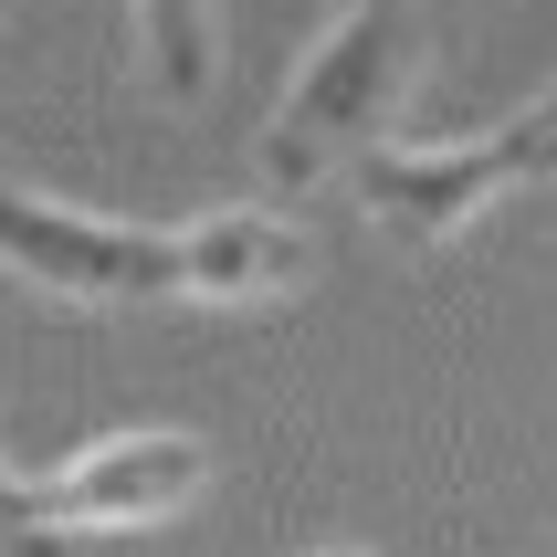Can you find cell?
<instances>
[{
    "instance_id": "7a4b0ae2",
    "label": "cell",
    "mask_w": 557,
    "mask_h": 557,
    "mask_svg": "<svg viewBox=\"0 0 557 557\" xmlns=\"http://www.w3.org/2000/svg\"><path fill=\"white\" fill-rule=\"evenodd\" d=\"M200 484H211V442H189V432H106V442H85L74 463L32 473V484H22V516H32V536L63 557L74 536L169 527Z\"/></svg>"
},
{
    "instance_id": "6da1fadb",
    "label": "cell",
    "mask_w": 557,
    "mask_h": 557,
    "mask_svg": "<svg viewBox=\"0 0 557 557\" xmlns=\"http://www.w3.org/2000/svg\"><path fill=\"white\" fill-rule=\"evenodd\" d=\"M421 53H432L421 0H347V22L295 63L284 106L263 116V148H252L263 180L315 189V180H337V169H358L369 148H389V116L421 85Z\"/></svg>"
},
{
    "instance_id": "52a82bcc",
    "label": "cell",
    "mask_w": 557,
    "mask_h": 557,
    "mask_svg": "<svg viewBox=\"0 0 557 557\" xmlns=\"http://www.w3.org/2000/svg\"><path fill=\"white\" fill-rule=\"evenodd\" d=\"M306 557H369V547H306Z\"/></svg>"
},
{
    "instance_id": "3957f363",
    "label": "cell",
    "mask_w": 557,
    "mask_h": 557,
    "mask_svg": "<svg viewBox=\"0 0 557 557\" xmlns=\"http://www.w3.org/2000/svg\"><path fill=\"white\" fill-rule=\"evenodd\" d=\"M0 263L32 274L42 295H63V306H158L169 295V232L63 211V200L11 189V180H0Z\"/></svg>"
},
{
    "instance_id": "5b68a950",
    "label": "cell",
    "mask_w": 557,
    "mask_h": 557,
    "mask_svg": "<svg viewBox=\"0 0 557 557\" xmlns=\"http://www.w3.org/2000/svg\"><path fill=\"white\" fill-rule=\"evenodd\" d=\"M137 11V53H148V85L169 106L211 85V0H126Z\"/></svg>"
},
{
    "instance_id": "277c9868",
    "label": "cell",
    "mask_w": 557,
    "mask_h": 557,
    "mask_svg": "<svg viewBox=\"0 0 557 557\" xmlns=\"http://www.w3.org/2000/svg\"><path fill=\"white\" fill-rule=\"evenodd\" d=\"M306 263H315L306 221H295V211H263V200H232V211L169 232V295H180V306H211V315H243V306L295 295Z\"/></svg>"
},
{
    "instance_id": "8992f818",
    "label": "cell",
    "mask_w": 557,
    "mask_h": 557,
    "mask_svg": "<svg viewBox=\"0 0 557 557\" xmlns=\"http://www.w3.org/2000/svg\"><path fill=\"white\" fill-rule=\"evenodd\" d=\"M527 116H547V126H557V85H547V95H536V106H527Z\"/></svg>"
}]
</instances>
